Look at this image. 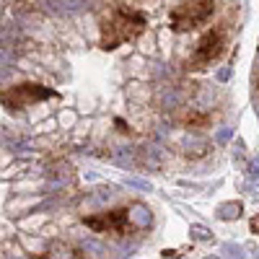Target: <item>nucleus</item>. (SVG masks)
<instances>
[{
	"label": "nucleus",
	"instance_id": "nucleus-1",
	"mask_svg": "<svg viewBox=\"0 0 259 259\" xmlns=\"http://www.w3.org/2000/svg\"><path fill=\"white\" fill-rule=\"evenodd\" d=\"M148 29V18L143 11L130 6H112L99 18V47L104 52H114L127 41H135Z\"/></svg>",
	"mask_w": 259,
	"mask_h": 259
},
{
	"label": "nucleus",
	"instance_id": "nucleus-2",
	"mask_svg": "<svg viewBox=\"0 0 259 259\" xmlns=\"http://www.w3.org/2000/svg\"><path fill=\"white\" fill-rule=\"evenodd\" d=\"M83 226L91 228L94 233L133 236L138 231H148L153 226V215H150L145 205H122V207L83 215Z\"/></svg>",
	"mask_w": 259,
	"mask_h": 259
},
{
	"label": "nucleus",
	"instance_id": "nucleus-3",
	"mask_svg": "<svg viewBox=\"0 0 259 259\" xmlns=\"http://www.w3.org/2000/svg\"><path fill=\"white\" fill-rule=\"evenodd\" d=\"M226 47H228V29L223 24L207 29L200 36L197 45H194V50L189 52V57L184 60V70L187 73H202V70L212 68L223 57Z\"/></svg>",
	"mask_w": 259,
	"mask_h": 259
},
{
	"label": "nucleus",
	"instance_id": "nucleus-4",
	"mask_svg": "<svg viewBox=\"0 0 259 259\" xmlns=\"http://www.w3.org/2000/svg\"><path fill=\"white\" fill-rule=\"evenodd\" d=\"M215 13V0H182L179 6L171 8L168 24L177 34H187L205 26Z\"/></svg>",
	"mask_w": 259,
	"mask_h": 259
},
{
	"label": "nucleus",
	"instance_id": "nucleus-5",
	"mask_svg": "<svg viewBox=\"0 0 259 259\" xmlns=\"http://www.w3.org/2000/svg\"><path fill=\"white\" fill-rule=\"evenodd\" d=\"M47 99H60V94L55 89H47L41 83H16L11 89L3 91V109L8 112H21L29 109V106H36Z\"/></svg>",
	"mask_w": 259,
	"mask_h": 259
},
{
	"label": "nucleus",
	"instance_id": "nucleus-6",
	"mask_svg": "<svg viewBox=\"0 0 259 259\" xmlns=\"http://www.w3.org/2000/svg\"><path fill=\"white\" fill-rule=\"evenodd\" d=\"M182 124L187 130H207L212 124V112H205V109H192L182 117Z\"/></svg>",
	"mask_w": 259,
	"mask_h": 259
},
{
	"label": "nucleus",
	"instance_id": "nucleus-7",
	"mask_svg": "<svg viewBox=\"0 0 259 259\" xmlns=\"http://www.w3.org/2000/svg\"><path fill=\"white\" fill-rule=\"evenodd\" d=\"M210 150H212V145L205 138H192L184 143V156H189V158H205Z\"/></svg>",
	"mask_w": 259,
	"mask_h": 259
},
{
	"label": "nucleus",
	"instance_id": "nucleus-8",
	"mask_svg": "<svg viewBox=\"0 0 259 259\" xmlns=\"http://www.w3.org/2000/svg\"><path fill=\"white\" fill-rule=\"evenodd\" d=\"M241 215V202H226L218 207V218L221 221H236Z\"/></svg>",
	"mask_w": 259,
	"mask_h": 259
},
{
	"label": "nucleus",
	"instance_id": "nucleus-9",
	"mask_svg": "<svg viewBox=\"0 0 259 259\" xmlns=\"http://www.w3.org/2000/svg\"><path fill=\"white\" fill-rule=\"evenodd\" d=\"M192 233L197 236V239H202V241H207V239H210V236H207V231H205L202 226H194V228H192Z\"/></svg>",
	"mask_w": 259,
	"mask_h": 259
},
{
	"label": "nucleus",
	"instance_id": "nucleus-10",
	"mask_svg": "<svg viewBox=\"0 0 259 259\" xmlns=\"http://www.w3.org/2000/svg\"><path fill=\"white\" fill-rule=\"evenodd\" d=\"M251 83H254V89H256V94H259V57H256V70H254V75H251Z\"/></svg>",
	"mask_w": 259,
	"mask_h": 259
},
{
	"label": "nucleus",
	"instance_id": "nucleus-11",
	"mask_svg": "<svg viewBox=\"0 0 259 259\" xmlns=\"http://www.w3.org/2000/svg\"><path fill=\"white\" fill-rule=\"evenodd\" d=\"M228 138H231V130H221L218 133V143H228Z\"/></svg>",
	"mask_w": 259,
	"mask_h": 259
},
{
	"label": "nucleus",
	"instance_id": "nucleus-12",
	"mask_svg": "<svg viewBox=\"0 0 259 259\" xmlns=\"http://www.w3.org/2000/svg\"><path fill=\"white\" fill-rule=\"evenodd\" d=\"M249 177H259V161H254V163L249 166Z\"/></svg>",
	"mask_w": 259,
	"mask_h": 259
},
{
	"label": "nucleus",
	"instance_id": "nucleus-13",
	"mask_svg": "<svg viewBox=\"0 0 259 259\" xmlns=\"http://www.w3.org/2000/svg\"><path fill=\"white\" fill-rule=\"evenodd\" d=\"M231 78V68H223L221 73H218V80H228Z\"/></svg>",
	"mask_w": 259,
	"mask_h": 259
}]
</instances>
